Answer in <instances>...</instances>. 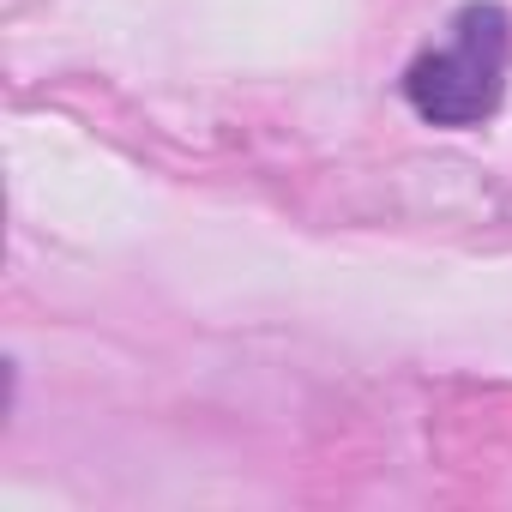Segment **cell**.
Returning a JSON list of instances; mask_svg holds the SVG:
<instances>
[{"label": "cell", "instance_id": "6da1fadb", "mask_svg": "<svg viewBox=\"0 0 512 512\" xmlns=\"http://www.w3.org/2000/svg\"><path fill=\"white\" fill-rule=\"evenodd\" d=\"M506 55H512V19L494 0H470L452 19V37L410 61L404 97L434 127H476L500 109L506 91Z\"/></svg>", "mask_w": 512, "mask_h": 512}]
</instances>
